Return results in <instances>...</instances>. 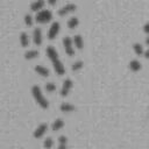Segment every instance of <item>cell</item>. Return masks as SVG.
Wrapping results in <instances>:
<instances>
[{"label": "cell", "instance_id": "1", "mask_svg": "<svg viewBox=\"0 0 149 149\" xmlns=\"http://www.w3.org/2000/svg\"><path fill=\"white\" fill-rule=\"evenodd\" d=\"M45 52H47L48 58H49V59L51 61V63H52V66H54L55 72H56L58 76H63V74L65 73V66H64V64L62 63V61L59 59V56H58L57 50H56L52 45H48L47 49H45Z\"/></svg>", "mask_w": 149, "mask_h": 149}, {"label": "cell", "instance_id": "2", "mask_svg": "<svg viewBox=\"0 0 149 149\" xmlns=\"http://www.w3.org/2000/svg\"><path fill=\"white\" fill-rule=\"evenodd\" d=\"M31 95H33L34 100L36 101V104H37L41 108H43V109L49 108V101H48V99L43 95L42 90H41V87H40L38 85L31 86Z\"/></svg>", "mask_w": 149, "mask_h": 149}, {"label": "cell", "instance_id": "3", "mask_svg": "<svg viewBox=\"0 0 149 149\" xmlns=\"http://www.w3.org/2000/svg\"><path fill=\"white\" fill-rule=\"evenodd\" d=\"M51 19H52V13L49 9H42L37 12L35 16V21L37 23H48L51 21Z\"/></svg>", "mask_w": 149, "mask_h": 149}, {"label": "cell", "instance_id": "4", "mask_svg": "<svg viewBox=\"0 0 149 149\" xmlns=\"http://www.w3.org/2000/svg\"><path fill=\"white\" fill-rule=\"evenodd\" d=\"M63 47H64V50L66 52L68 56L72 57L74 55V47H73V41L70 36H65L63 37Z\"/></svg>", "mask_w": 149, "mask_h": 149}, {"label": "cell", "instance_id": "5", "mask_svg": "<svg viewBox=\"0 0 149 149\" xmlns=\"http://www.w3.org/2000/svg\"><path fill=\"white\" fill-rule=\"evenodd\" d=\"M59 29H61L59 22H57V21L52 22L51 26H50V28H49V30H48V38H49V40H55L56 36H57L58 33H59Z\"/></svg>", "mask_w": 149, "mask_h": 149}, {"label": "cell", "instance_id": "6", "mask_svg": "<svg viewBox=\"0 0 149 149\" xmlns=\"http://www.w3.org/2000/svg\"><path fill=\"white\" fill-rule=\"evenodd\" d=\"M47 130H48V123L42 122V123H40V125L35 128V130H34V133H33V136H34L35 139H41V137L44 136V134L47 133Z\"/></svg>", "mask_w": 149, "mask_h": 149}, {"label": "cell", "instance_id": "7", "mask_svg": "<svg viewBox=\"0 0 149 149\" xmlns=\"http://www.w3.org/2000/svg\"><path fill=\"white\" fill-rule=\"evenodd\" d=\"M72 86H73L72 80H71L70 78H66V79L63 81V84H62L61 92H59V93H61V95H62V97H66V95L70 93V91H71Z\"/></svg>", "mask_w": 149, "mask_h": 149}, {"label": "cell", "instance_id": "8", "mask_svg": "<svg viewBox=\"0 0 149 149\" xmlns=\"http://www.w3.org/2000/svg\"><path fill=\"white\" fill-rule=\"evenodd\" d=\"M76 9H77V6H76L74 3H66L65 6H63L62 8H59L57 13H58L59 16H65V15H68V14L74 12Z\"/></svg>", "mask_w": 149, "mask_h": 149}, {"label": "cell", "instance_id": "9", "mask_svg": "<svg viewBox=\"0 0 149 149\" xmlns=\"http://www.w3.org/2000/svg\"><path fill=\"white\" fill-rule=\"evenodd\" d=\"M43 41V35H42V30L41 28H35L33 30V42L36 45H41Z\"/></svg>", "mask_w": 149, "mask_h": 149}, {"label": "cell", "instance_id": "10", "mask_svg": "<svg viewBox=\"0 0 149 149\" xmlns=\"http://www.w3.org/2000/svg\"><path fill=\"white\" fill-rule=\"evenodd\" d=\"M34 70H35V72H36L37 74H40L41 77H49V74H50L49 69L45 68V66H43V65H36V66L34 68Z\"/></svg>", "mask_w": 149, "mask_h": 149}, {"label": "cell", "instance_id": "11", "mask_svg": "<svg viewBox=\"0 0 149 149\" xmlns=\"http://www.w3.org/2000/svg\"><path fill=\"white\" fill-rule=\"evenodd\" d=\"M44 3H45L44 0H35L34 2L30 3V9H31L33 12H40V10L43 9Z\"/></svg>", "mask_w": 149, "mask_h": 149}, {"label": "cell", "instance_id": "12", "mask_svg": "<svg viewBox=\"0 0 149 149\" xmlns=\"http://www.w3.org/2000/svg\"><path fill=\"white\" fill-rule=\"evenodd\" d=\"M59 109L63 113H71V112H73L76 109V107L70 102H62L61 106H59Z\"/></svg>", "mask_w": 149, "mask_h": 149}, {"label": "cell", "instance_id": "13", "mask_svg": "<svg viewBox=\"0 0 149 149\" xmlns=\"http://www.w3.org/2000/svg\"><path fill=\"white\" fill-rule=\"evenodd\" d=\"M72 41H73V45H74L77 49L81 50V49L84 48V40H83V37H81L80 35H74L73 38H72Z\"/></svg>", "mask_w": 149, "mask_h": 149}, {"label": "cell", "instance_id": "14", "mask_svg": "<svg viewBox=\"0 0 149 149\" xmlns=\"http://www.w3.org/2000/svg\"><path fill=\"white\" fill-rule=\"evenodd\" d=\"M141 68H142V65H141L140 61H137V59H132V61L129 62V69H130L133 72L140 71Z\"/></svg>", "mask_w": 149, "mask_h": 149}, {"label": "cell", "instance_id": "15", "mask_svg": "<svg viewBox=\"0 0 149 149\" xmlns=\"http://www.w3.org/2000/svg\"><path fill=\"white\" fill-rule=\"evenodd\" d=\"M68 28L69 29H74V28H77L78 27V24H79V20H78V17L77 16H71L69 20H68Z\"/></svg>", "mask_w": 149, "mask_h": 149}, {"label": "cell", "instance_id": "16", "mask_svg": "<svg viewBox=\"0 0 149 149\" xmlns=\"http://www.w3.org/2000/svg\"><path fill=\"white\" fill-rule=\"evenodd\" d=\"M20 44H21L23 48H27V47L29 45V36H28V34L24 33V31H22V33L20 34Z\"/></svg>", "mask_w": 149, "mask_h": 149}, {"label": "cell", "instance_id": "17", "mask_svg": "<svg viewBox=\"0 0 149 149\" xmlns=\"http://www.w3.org/2000/svg\"><path fill=\"white\" fill-rule=\"evenodd\" d=\"M63 127H64V121H63L62 119H56V120L51 123V129H52L54 132H57V130L62 129Z\"/></svg>", "mask_w": 149, "mask_h": 149}, {"label": "cell", "instance_id": "18", "mask_svg": "<svg viewBox=\"0 0 149 149\" xmlns=\"http://www.w3.org/2000/svg\"><path fill=\"white\" fill-rule=\"evenodd\" d=\"M36 57H38V51L37 50H28V51H26L24 52V58L26 59H28V61H30V59H34V58H36Z\"/></svg>", "mask_w": 149, "mask_h": 149}, {"label": "cell", "instance_id": "19", "mask_svg": "<svg viewBox=\"0 0 149 149\" xmlns=\"http://www.w3.org/2000/svg\"><path fill=\"white\" fill-rule=\"evenodd\" d=\"M133 50H134V52H135L137 56H141V55L144 54L143 47H142V44H140V43H134V44H133Z\"/></svg>", "mask_w": 149, "mask_h": 149}, {"label": "cell", "instance_id": "20", "mask_svg": "<svg viewBox=\"0 0 149 149\" xmlns=\"http://www.w3.org/2000/svg\"><path fill=\"white\" fill-rule=\"evenodd\" d=\"M23 21H24L26 26L31 27V26H33V23H34V17H33L30 14H26V15H24V17H23Z\"/></svg>", "mask_w": 149, "mask_h": 149}, {"label": "cell", "instance_id": "21", "mask_svg": "<svg viewBox=\"0 0 149 149\" xmlns=\"http://www.w3.org/2000/svg\"><path fill=\"white\" fill-rule=\"evenodd\" d=\"M52 146H54V140H52L51 137L44 139V141H43V147H44L45 149H51Z\"/></svg>", "mask_w": 149, "mask_h": 149}, {"label": "cell", "instance_id": "22", "mask_svg": "<svg viewBox=\"0 0 149 149\" xmlns=\"http://www.w3.org/2000/svg\"><path fill=\"white\" fill-rule=\"evenodd\" d=\"M83 65H84V63H83L81 61H76V62L71 65V69H72V71H79V70L83 68Z\"/></svg>", "mask_w": 149, "mask_h": 149}, {"label": "cell", "instance_id": "23", "mask_svg": "<svg viewBox=\"0 0 149 149\" xmlns=\"http://www.w3.org/2000/svg\"><path fill=\"white\" fill-rule=\"evenodd\" d=\"M56 90V84L55 83H52V81H49V83H47L45 84V91L47 92H54Z\"/></svg>", "mask_w": 149, "mask_h": 149}, {"label": "cell", "instance_id": "24", "mask_svg": "<svg viewBox=\"0 0 149 149\" xmlns=\"http://www.w3.org/2000/svg\"><path fill=\"white\" fill-rule=\"evenodd\" d=\"M58 144H68V137L65 135H61L58 137Z\"/></svg>", "mask_w": 149, "mask_h": 149}, {"label": "cell", "instance_id": "25", "mask_svg": "<svg viewBox=\"0 0 149 149\" xmlns=\"http://www.w3.org/2000/svg\"><path fill=\"white\" fill-rule=\"evenodd\" d=\"M143 31L146 34H149V22H147L144 26H143Z\"/></svg>", "mask_w": 149, "mask_h": 149}, {"label": "cell", "instance_id": "26", "mask_svg": "<svg viewBox=\"0 0 149 149\" xmlns=\"http://www.w3.org/2000/svg\"><path fill=\"white\" fill-rule=\"evenodd\" d=\"M57 149H68V144H58Z\"/></svg>", "mask_w": 149, "mask_h": 149}, {"label": "cell", "instance_id": "27", "mask_svg": "<svg viewBox=\"0 0 149 149\" xmlns=\"http://www.w3.org/2000/svg\"><path fill=\"white\" fill-rule=\"evenodd\" d=\"M47 1H48V3L51 5V6H55L56 2H57V0H47Z\"/></svg>", "mask_w": 149, "mask_h": 149}, {"label": "cell", "instance_id": "28", "mask_svg": "<svg viewBox=\"0 0 149 149\" xmlns=\"http://www.w3.org/2000/svg\"><path fill=\"white\" fill-rule=\"evenodd\" d=\"M143 55H144V57H146V58H148V59H149V49H148V50H146Z\"/></svg>", "mask_w": 149, "mask_h": 149}, {"label": "cell", "instance_id": "29", "mask_svg": "<svg viewBox=\"0 0 149 149\" xmlns=\"http://www.w3.org/2000/svg\"><path fill=\"white\" fill-rule=\"evenodd\" d=\"M146 44H148V45H149V36L146 38Z\"/></svg>", "mask_w": 149, "mask_h": 149}]
</instances>
